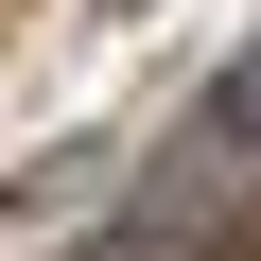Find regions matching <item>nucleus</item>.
<instances>
[{
	"mask_svg": "<svg viewBox=\"0 0 261 261\" xmlns=\"http://www.w3.org/2000/svg\"><path fill=\"white\" fill-rule=\"evenodd\" d=\"M87 261H192V226H140V209H122V226H105Z\"/></svg>",
	"mask_w": 261,
	"mask_h": 261,
	"instance_id": "1",
	"label": "nucleus"
},
{
	"mask_svg": "<svg viewBox=\"0 0 261 261\" xmlns=\"http://www.w3.org/2000/svg\"><path fill=\"white\" fill-rule=\"evenodd\" d=\"M209 122H226V140H261V53H244V70L209 87Z\"/></svg>",
	"mask_w": 261,
	"mask_h": 261,
	"instance_id": "2",
	"label": "nucleus"
}]
</instances>
